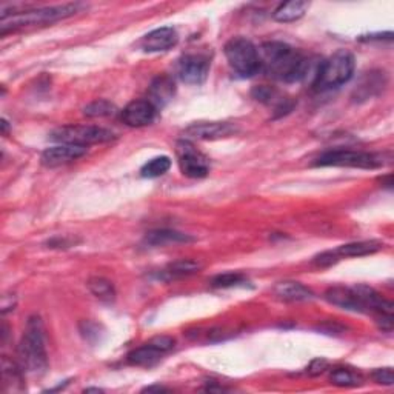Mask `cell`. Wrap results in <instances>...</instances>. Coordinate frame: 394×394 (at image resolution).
<instances>
[{"label": "cell", "instance_id": "12", "mask_svg": "<svg viewBox=\"0 0 394 394\" xmlns=\"http://www.w3.org/2000/svg\"><path fill=\"white\" fill-rule=\"evenodd\" d=\"M156 110L150 100H133L122 111V120L133 128L146 127L154 120Z\"/></svg>", "mask_w": 394, "mask_h": 394}, {"label": "cell", "instance_id": "4", "mask_svg": "<svg viewBox=\"0 0 394 394\" xmlns=\"http://www.w3.org/2000/svg\"><path fill=\"white\" fill-rule=\"evenodd\" d=\"M354 56L349 51L340 50L335 52L325 62H322L314 77V88L327 91L347 83L354 73Z\"/></svg>", "mask_w": 394, "mask_h": 394}, {"label": "cell", "instance_id": "33", "mask_svg": "<svg viewBox=\"0 0 394 394\" xmlns=\"http://www.w3.org/2000/svg\"><path fill=\"white\" fill-rule=\"evenodd\" d=\"M144 391H148V393H151V391H166V388H163V387H146Z\"/></svg>", "mask_w": 394, "mask_h": 394}, {"label": "cell", "instance_id": "9", "mask_svg": "<svg viewBox=\"0 0 394 394\" xmlns=\"http://www.w3.org/2000/svg\"><path fill=\"white\" fill-rule=\"evenodd\" d=\"M238 128L228 122H196L183 131L185 139L197 140H216L233 136Z\"/></svg>", "mask_w": 394, "mask_h": 394}, {"label": "cell", "instance_id": "25", "mask_svg": "<svg viewBox=\"0 0 394 394\" xmlns=\"http://www.w3.org/2000/svg\"><path fill=\"white\" fill-rule=\"evenodd\" d=\"M170 168H171L170 157L159 156V157H154V159H151V161H148L142 166V170H140V174H142L144 178L154 179V178L163 176V174L168 171Z\"/></svg>", "mask_w": 394, "mask_h": 394}, {"label": "cell", "instance_id": "24", "mask_svg": "<svg viewBox=\"0 0 394 394\" xmlns=\"http://www.w3.org/2000/svg\"><path fill=\"white\" fill-rule=\"evenodd\" d=\"M90 291L102 302H112L116 297L115 285L105 277H91L88 280Z\"/></svg>", "mask_w": 394, "mask_h": 394}, {"label": "cell", "instance_id": "28", "mask_svg": "<svg viewBox=\"0 0 394 394\" xmlns=\"http://www.w3.org/2000/svg\"><path fill=\"white\" fill-rule=\"evenodd\" d=\"M247 284V279L239 273H224L219 274L212 280V285L214 288H233V286H241Z\"/></svg>", "mask_w": 394, "mask_h": 394}, {"label": "cell", "instance_id": "6", "mask_svg": "<svg viewBox=\"0 0 394 394\" xmlns=\"http://www.w3.org/2000/svg\"><path fill=\"white\" fill-rule=\"evenodd\" d=\"M51 139L59 144L88 146L93 144H105L115 139L112 131L95 125H68L60 127L51 133Z\"/></svg>", "mask_w": 394, "mask_h": 394}, {"label": "cell", "instance_id": "16", "mask_svg": "<svg viewBox=\"0 0 394 394\" xmlns=\"http://www.w3.org/2000/svg\"><path fill=\"white\" fill-rule=\"evenodd\" d=\"M23 370L19 362H13L4 356L2 359V385L4 391L13 393V391H23Z\"/></svg>", "mask_w": 394, "mask_h": 394}, {"label": "cell", "instance_id": "27", "mask_svg": "<svg viewBox=\"0 0 394 394\" xmlns=\"http://www.w3.org/2000/svg\"><path fill=\"white\" fill-rule=\"evenodd\" d=\"M116 111V107L108 100H94L90 105H86L83 110V115L88 117H105V116H112Z\"/></svg>", "mask_w": 394, "mask_h": 394}, {"label": "cell", "instance_id": "20", "mask_svg": "<svg viewBox=\"0 0 394 394\" xmlns=\"http://www.w3.org/2000/svg\"><path fill=\"white\" fill-rule=\"evenodd\" d=\"M308 8H310L308 2L293 0V2L280 4L274 10L273 17L277 22H294V21H299Z\"/></svg>", "mask_w": 394, "mask_h": 394}, {"label": "cell", "instance_id": "1", "mask_svg": "<svg viewBox=\"0 0 394 394\" xmlns=\"http://www.w3.org/2000/svg\"><path fill=\"white\" fill-rule=\"evenodd\" d=\"M260 69L284 82H299L310 71V60L286 43L267 42L259 50Z\"/></svg>", "mask_w": 394, "mask_h": 394}, {"label": "cell", "instance_id": "29", "mask_svg": "<svg viewBox=\"0 0 394 394\" xmlns=\"http://www.w3.org/2000/svg\"><path fill=\"white\" fill-rule=\"evenodd\" d=\"M339 259L340 257L337 256L336 251H323L319 256L314 257L313 262L318 267H331V265H335Z\"/></svg>", "mask_w": 394, "mask_h": 394}, {"label": "cell", "instance_id": "30", "mask_svg": "<svg viewBox=\"0 0 394 394\" xmlns=\"http://www.w3.org/2000/svg\"><path fill=\"white\" fill-rule=\"evenodd\" d=\"M373 379L381 383V385H387V387H391L394 383V374L391 369H379L373 373Z\"/></svg>", "mask_w": 394, "mask_h": 394}, {"label": "cell", "instance_id": "14", "mask_svg": "<svg viewBox=\"0 0 394 394\" xmlns=\"http://www.w3.org/2000/svg\"><path fill=\"white\" fill-rule=\"evenodd\" d=\"M325 299L339 306V308H344L348 311H359L365 313V308L362 302L359 301V297L353 291V288L348 286H331L325 291Z\"/></svg>", "mask_w": 394, "mask_h": 394}, {"label": "cell", "instance_id": "8", "mask_svg": "<svg viewBox=\"0 0 394 394\" xmlns=\"http://www.w3.org/2000/svg\"><path fill=\"white\" fill-rule=\"evenodd\" d=\"M178 157L180 170L187 178L200 179L209 173L208 159L188 140H180L178 144Z\"/></svg>", "mask_w": 394, "mask_h": 394}, {"label": "cell", "instance_id": "7", "mask_svg": "<svg viewBox=\"0 0 394 394\" xmlns=\"http://www.w3.org/2000/svg\"><path fill=\"white\" fill-rule=\"evenodd\" d=\"M318 166H352V168H364L373 170L382 165L378 156L353 151V150H335L322 154L316 161Z\"/></svg>", "mask_w": 394, "mask_h": 394}, {"label": "cell", "instance_id": "5", "mask_svg": "<svg viewBox=\"0 0 394 394\" xmlns=\"http://www.w3.org/2000/svg\"><path fill=\"white\" fill-rule=\"evenodd\" d=\"M225 57L236 73L243 77L260 71V57L255 43L245 37H233L225 45Z\"/></svg>", "mask_w": 394, "mask_h": 394}, {"label": "cell", "instance_id": "31", "mask_svg": "<svg viewBox=\"0 0 394 394\" xmlns=\"http://www.w3.org/2000/svg\"><path fill=\"white\" fill-rule=\"evenodd\" d=\"M150 344H153L156 348H159L162 353H168L174 347V339L168 336H157L150 340Z\"/></svg>", "mask_w": 394, "mask_h": 394}, {"label": "cell", "instance_id": "18", "mask_svg": "<svg viewBox=\"0 0 394 394\" xmlns=\"http://www.w3.org/2000/svg\"><path fill=\"white\" fill-rule=\"evenodd\" d=\"M383 248V243L378 241H361V242H352L342 245L336 250L339 257H361L369 256L373 253H378Z\"/></svg>", "mask_w": 394, "mask_h": 394}, {"label": "cell", "instance_id": "19", "mask_svg": "<svg viewBox=\"0 0 394 394\" xmlns=\"http://www.w3.org/2000/svg\"><path fill=\"white\" fill-rule=\"evenodd\" d=\"M162 353L159 348H156L153 344L146 342L144 347L136 348L131 352L127 357L128 364L136 365V366H153L154 364H157L161 361Z\"/></svg>", "mask_w": 394, "mask_h": 394}, {"label": "cell", "instance_id": "13", "mask_svg": "<svg viewBox=\"0 0 394 394\" xmlns=\"http://www.w3.org/2000/svg\"><path fill=\"white\" fill-rule=\"evenodd\" d=\"M179 40L178 31L171 28V26H162V28L153 30L148 33L142 39V48L148 52H161L168 51L176 45Z\"/></svg>", "mask_w": 394, "mask_h": 394}, {"label": "cell", "instance_id": "21", "mask_svg": "<svg viewBox=\"0 0 394 394\" xmlns=\"http://www.w3.org/2000/svg\"><path fill=\"white\" fill-rule=\"evenodd\" d=\"M385 86V74L382 73H369L362 81V83L357 86L354 94L356 100H366L378 94Z\"/></svg>", "mask_w": 394, "mask_h": 394}, {"label": "cell", "instance_id": "17", "mask_svg": "<svg viewBox=\"0 0 394 394\" xmlns=\"http://www.w3.org/2000/svg\"><path fill=\"white\" fill-rule=\"evenodd\" d=\"M274 294L279 299L286 302H303L313 299V291L308 286H305L299 282H280L274 286Z\"/></svg>", "mask_w": 394, "mask_h": 394}, {"label": "cell", "instance_id": "10", "mask_svg": "<svg viewBox=\"0 0 394 394\" xmlns=\"http://www.w3.org/2000/svg\"><path fill=\"white\" fill-rule=\"evenodd\" d=\"M88 151L86 146H79V145H68V144H60L57 146L47 148L45 151L42 153L40 161L45 166L50 168H54V166L66 165L71 163L77 159H81Z\"/></svg>", "mask_w": 394, "mask_h": 394}, {"label": "cell", "instance_id": "26", "mask_svg": "<svg viewBox=\"0 0 394 394\" xmlns=\"http://www.w3.org/2000/svg\"><path fill=\"white\" fill-rule=\"evenodd\" d=\"M330 379L331 383L337 385V387H357L362 382L361 376L349 369H335L331 371Z\"/></svg>", "mask_w": 394, "mask_h": 394}, {"label": "cell", "instance_id": "11", "mask_svg": "<svg viewBox=\"0 0 394 394\" xmlns=\"http://www.w3.org/2000/svg\"><path fill=\"white\" fill-rule=\"evenodd\" d=\"M209 62L208 59L199 54H188L180 60L179 64V77L182 82L190 85L202 83L208 74Z\"/></svg>", "mask_w": 394, "mask_h": 394}, {"label": "cell", "instance_id": "15", "mask_svg": "<svg viewBox=\"0 0 394 394\" xmlns=\"http://www.w3.org/2000/svg\"><path fill=\"white\" fill-rule=\"evenodd\" d=\"M174 93H176V86H174L173 79L168 76H159L154 79L150 86V102L156 108L165 107L173 99Z\"/></svg>", "mask_w": 394, "mask_h": 394}, {"label": "cell", "instance_id": "32", "mask_svg": "<svg viewBox=\"0 0 394 394\" xmlns=\"http://www.w3.org/2000/svg\"><path fill=\"white\" fill-rule=\"evenodd\" d=\"M328 369V362L325 359H314V361L308 366V374L310 376H319Z\"/></svg>", "mask_w": 394, "mask_h": 394}, {"label": "cell", "instance_id": "3", "mask_svg": "<svg viewBox=\"0 0 394 394\" xmlns=\"http://www.w3.org/2000/svg\"><path fill=\"white\" fill-rule=\"evenodd\" d=\"M79 8H81L79 4H66L59 6L37 8V10L16 11L11 16L2 17V21H0V33H2V36H5L6 33L26 28V26L45 25L62 21L66 19V17L74 16L79 11Z\"/></svg>", "mask_w": 394, "mask_h": 394}, {"label": "cell", "instance_id": "2", "mask_svg": "<svg viewBox=\"0 0 394 394\" xmlns=\"http://www.w3.org/2000/svg\"><path fill=\"white\" fill-rule=\"evenodd\" d=\"M43 323L39 316L28 319L23 336L17 348V357L22 370L28 374H43L48 369V356L45 348Z\"/></svg>", "mask_w": 394, "mask_h": 394}, {"label": "cell", "instance_id": "23", "mask_svg": "<svg viewBox=\"0 0 394 394\" xmlns=\"http://www.w3.org/2000/svg\"><path fill=\"white\" fill-rule=\"evenodd\" d=\"M200 268H202V264H199V262H196V260L180 259V260L173 262V264L166 267L162 271V277L166 280L185 277V276H191V274L197 273Z\"/></svg>", "mask_w": 394, "mask_h": 394}, {"label": "cell", "instance_id": "22", "mask_svg": "<svg viewBox=\"0 0 394 394\" xmlns=\"http://www.w3.org/2000/svg\"><path fill=\"white\" fill-rule=\"evenodd\" d=\"M146 243L154 245V247H163V245H170V243H187V242H192V238L188 234H183L179 231L174 230H156L146 234L145 238Z\"/></svg>", "mask_w": 394, "mask_h": 394}]
</instances>
